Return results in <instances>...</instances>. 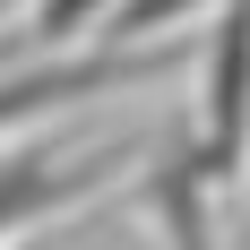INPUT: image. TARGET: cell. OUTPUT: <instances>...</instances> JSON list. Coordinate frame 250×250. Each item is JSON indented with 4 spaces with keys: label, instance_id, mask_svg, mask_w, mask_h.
<instances>
[{
    "label": "cell",
    "instance_id": "cell-1",
    "mask_svg": "<svg viewBox=\"0 0 250 250\" xmlns=\"http://www.w3.org/2000/svg\"><path fill=\"white\" fill-rule=\"evenodd\" d=\"M207 112H199V155L207 173H242L250 164V0H225L207 26Z\"/></svg>",
    "mask_w": 250,
    "mask_h": 250
},
{
    "label": "cell",
    "instance_id": "cell-2",
    "mask_svg": "<svg viewBox=\"0 0 250 250\" xmlns=\"http://www.w3.org/2000/svg\"><path fill=\"white\" fill-rule=\"evenodd\" d=\"M181 52H86V61H52V69H18L0 78V129H26L61 112V104H86L104 86H138V78H164Z\"/></svg>",
    "mask_w": 250,
    "mask_h": 250
},
{
    "label": "cell",
    "instance_id": "cell-3",
    "mask_svg": "<svg viewBox=\"0 0 250 250\" xmlns=\"http://www.w3.org/2000/svg\"><path fill=\"white\" fill-rule=\"evenodd\" d=\"M207 155H199V129H173L164 147H155L147 181H138V199H147V216L164 225V250H216V233H207Z\"/></svg>",
    "mask_w": 250,
    "mask_h": 250
},
{
    "label": "cell",
    "instance_id": "cell-4",
    "mask_svg": "<svg viewBox=\"0 0 250 250\" xmlns=\"http://www.w3.org/2000/svg\"><path fill=\"white\" fill-rule=\"evenodd\" d=\"M121 155L129 147L69 155V164H61V155H9V164H0V233H18V225H35V216H52V207L104 190V181L121 173Z\"/></svg>",
    "mask_w": 250,
    "mask_h": 250
},
{
    "label": "cell",
    "instance_id": "cell-5",
    "mask_svg": "<svg viewBox=\"0 0 250 250\" xmlns=\"http://www.w3.org/2000/svg\"><path fill=\"white\" fill-rule=\"evenodd\" d=\"M190 9H225V0H121V9L104 18V43L138 52V35H164V26H181Z\"/></svg>",
    "mask_w": 250,
    "mask_h": 250
},
{
    "label": "cell",
    "instance_id": "cell-6",
    "mask_svg": "<svg viewBox=\"0 0 250 250\" xmlns=\"http://www.w3.org/2000/svg\"><path fill=\"white\" fill-rule=\"evenodd\" d=\"M112 9H121V0H35V9H26V35H35V43H69V35L104 26Z\"/></svg>",
    "mask_w": 250,
    "mask_h": 250
}]
</instances>
